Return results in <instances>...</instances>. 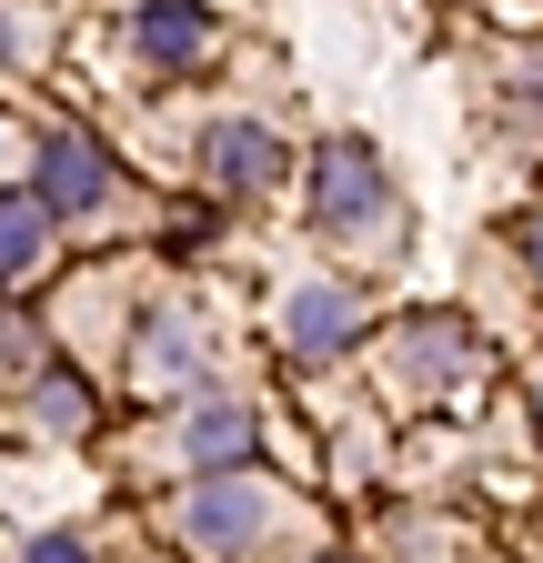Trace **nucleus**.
<instances>
[{
	"label": "nucleus",
	"mask_w": 543,
	"mask_h": 563,
	"mask_svg": "<svg viewBox=\"0 0 543 563\" xmlns=\"http://www.w3.org/2000/svg\"><path fill=\"white\" fill-rule=\"evenodd\" d=\"M302 211H312L322 242H363V252L402 242V201H392V181H383V162L363 152V141H322V152H312Z\"/></svg>",
	"instance_id": "f257e3e1"
},
{
	"label": "nucleus",
	"mask_w": 543,
	"mask_h": 563,
	"mask_svg": "<svg viewBox=\"0 0 543 563\" xmlns=\"http://www.w3.org/2000/svg\"><path fill=\"white\" fill-rule=\"evenodd\" d=\"M171 523H181V543L201 563H252L272 543V523H282V504H272L262 473H191V493H181Z\"/></svg>",
	"instance_id": "f03ea898"
},
{
	"label": "nucleus",
	"mask_w": 543,
	"mask_h": 563,
	"mask_svg": "<svg viewBox=\"0 0 543 563\" xmlns=\"http://www.w3.org/2000/svg\"><path fill=\"white\" fill-rule=\"evenodd\" d=\"M111 191H121L111 152H101L81 121H51V131H41V152H31V201L51 211V222H91Z\"/></svg>",
	"instance_id": "7ed1b4c3"
},
{
	"label": "nucleus",
	"mask_w": 543,
	"mask_h": 563,
	"mask_svg": "<svg viewBox=\"0 0 543 563\" xmlns=\"http://www.w3.org/2000/svg\"><path fill=\"white\" fill-rule=\"evenodd\" d=\"M363 322H373V302L353 292V282H292V292H282V352L302 373L343 363V352L363 342Z\"/></svg>",
	"instance_id": "20e7f679"
},
{
	"label": "nucleus",
	"mask_w": 543,
	"mask_h": 563,
	"mask_svg": "<svg viewBox=\"0 0 543 563\" xmlns=\"http://www.w3.org/2000/svg\"><path fill=\"white\" fill-rule=\"evenodd\" d=\"M212 51H222L212 0H142V11H131V60H142L152 81H181V70H201Z\"/></svg>",
	"instance_id": "39448f33"
},
{
	"label": "nucleus",
	"mask_w": 543,
	"mask_h": 563,
	"mask_svg": "<svg viewBox=\"0 0 543 563\" xmlns=\"http://www.w3.org/2000/svg\"><path fill=\"white\" fill-rule=\"evenodd\" d=\"M282 131H272V121H212V131H201V181H212V191H272V181H282Z\"/></svg>",
	"instance_id": "423d86ee"
},
{
	"label": "nucleus",
	"mask_w": 543,
	"mask_h": 563,
	"mask_svg": "<svg viewBox=\"0 0 543 563\" xmlns=\"http://www.w3.org/2000/svg\"><path fill=\"white\" fill-rule=\"evenodd\" d=\"M252 402H232V393H201L191 402V422H181V463L191 473H242L252 463Z\"/></svg>",
	"instance_id": "0eeeda50"
},
{
	"label": "nucleus",
	"mask_w": 543,
	"mask_h": 563,
	"mask_svg": "<svg viewBox=\"0 0 543 563\" xmlns=\"http://www.w3.org/2000/svg\"><path fill=\"white\" fill-rule=\"evenodd\" d=\"M191 373H201V322H191L181 302H162L152 332H131V383H142V393H171V383H191Z\"/></svg>",
	"instance_id": "6e6552de"
},
{
	"label": "nucleus",
	"mask_w": 543,
	"mask_h": 563,
	"mask_svg": "<svg viewBox=\"0 0 543 563\" xmlns=\"http://www.w3.org/2000/svg\"><path fill=\"white\" fill-rule=\"evenodd\" d=\"M402 373H413V383H473V373H484V342H473L453 312H423L413 332H402Z\"/></svg>",
	"instance_id": "1a4fd4ad"
},
{
	"label": "nucleus",
	"mask_w": 543,
	"mask_h": 563,
	"mask_svg": "<svg viewBox=\"0 0 543 563\" xmlns=\"http://www.w3.org/2000/svg\"><path fill=\"white\" fill-rule=\"evenodd\" d=\"M21 422H31L41 443H81L101 412H91V383H81V373H41V383H31V412H21Z\"/></svg>",
	"instance_id": "9d476101"
},
{
	"label": "nucleus",
	"mask_w": 543,
	"mask_h": 563,
	"mask_svg": "<svg viewBox=\"0 0 543 563\" xmlns=\"http://www.w3.org/2000/svg\"><path fill=\"white\" fill-rule=\"evenodd\" d=\"M51 211L31 201V191H0V282H31L41 272V252H51Z\"/></svg>",
	"instance_id": "9b49d317"
},
{
	"label": "nucleus",
	"mask_w": 543,
	"mask_h": 563,
	"mask_svg": "<svg viewBox=\"0 0 543 563\" xmlns=\"http://www.w3.org/2000/svg\"><path fill=\"white\" fill-rule=\"evenodd\" d=\"M31 363H51V332L31 312H0V373H31Z\"/></svg>",
	"instance_id": "f8f14e48"
},
{
	"label": "nucleus",
	"mask_w": 543,
	"mask_h": 563,
	"mask_svg": "<svg viewBox=\"0 0 543 563\" xmlns=\"http://www.w3.org/2000/svg\"><path fill=\"white\" fill-rule=\"evenodd\" d=\"M21 563H91V543H81V533H41Z\"/></svg>",
	"instance_id": "ddd939ff"
},
{
	"label": "nucleus",
	"mask_w": 543,
	"mask_h": 563,
	"mask_svg": "<svg viewBox=\"0 0 543 563\" xmlns=\"http://www.w3.org/2000/svg\"><path fill=\"white\" fill-rule=\"evenodd\" d=\"M21 41H31V21H21V0H0V70L21 60Z\"/></svg>",
	"instance_id": "4468645a"
},
{
	"label": "nucleus",
	"mask_w": 543,
	"mask_h": 563,
	"mask_svg": "<svg viewBox=\"0 0 543 563\" xmlns=\"http://www.w3.org/2000/svg\"><path fill=\"white\" fill-rule=\"evenodd\" d=\"M212 242V211H171V252H201Z\"/></svg>",
	"instance_id": "2eb2a0df"
},
{
	"label": "nucleus",
	"mask_w": 543,
	"mask_h": 563,
	"mask_svg": "<svg viewBox=\"0 0 543 563\" xmlns=\"http://www.w3.org/2000/svg\"><path fill=\"white\" fill-rule=\"evenodd\" d=\"M523 262H533V282H543V201L523 211Z\"/></svg>",
	"instance_id": "dca6fc26"
},
{
	"label": "nucleus",
	"mask_w": 543,
	"mask_h": 563,
	"mask_svg": "<svg viewBox=\"0 0 543 563\" xmlns=\"http://www.w3.org/2000/svg\"><path fill=\"white\" fill-rule=\"evenodd\" d=\"M533 433H543V373H533Z\"/></svg>",
	"instance_id": "f3484780"
},
{
	"label": "nucleus",
	"mask_w": 543,
	"mask_h": 563,
	"mask_svg": "<svg viewBox=\"0 0 543 563\" xmlns=\"http://www.w3.org/2000/svg\"><path fill=\"white\" fill-rule=\"evenodd\" d=\"M322 563H343V553H322Z\"/></svg>",
	"instance_id": "a211bd4d"
}]
</instances>
